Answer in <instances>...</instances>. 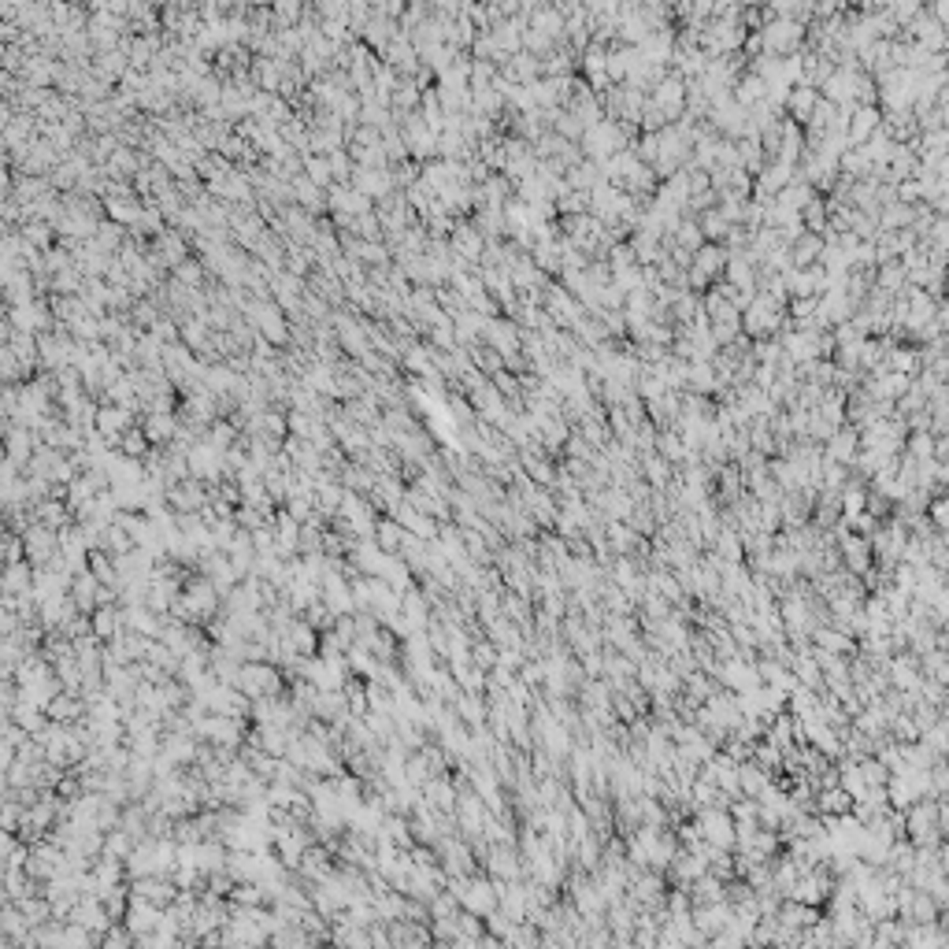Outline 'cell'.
<instances>
[{
  "label": "cell",
  "mask_w": 949,
  "mask_h": 949,
  "mask_svg": "<svg viewBox=\"0 0 949 949\" xmlns=\"http://www.w3.org/2000/svg\"><path fill=\"white\" fill-rule=\"evenodd\" d=\"M790 320V301L787 297H771V293H756L753 304L742 312V334L753 342L764 337H779Z\"/></svg>",
  "instance_id": "1"
},
{
  "label": "cell",
  "mask_w": 949,
  "mask_h": 949,
  "mask_svg": "<svg viewBox=\"0 0 949 949\" xmlns=\"http://www.w3.org/2000/svg\"><path fill=\"white\" fill-rule=\"evenodd\" d=\"M764 56H779V59H787V56H797L801 49H805V41H809V27H801L794 23V19H779V15H768L764 12Z\"/></svg>",
  "instance_id": "2"
},
{
  "label": "cell",
  "mask_w": 949,
  "mask_h": 949,
  "mask_svg": "<svg viewBox=\"0 0 949 949\" xmlns=\"http://www.w3.org/2000/svg\"><path fill=\"white\" fill-rule=\"evenodd\" d=\"M249 701H271V698H282V671L267 660H252V664H241V675L234 683Z\"/></svg>",
  "instance_id": "3"
},
{
  "label": "cell",
  "mask_w": 949,
  "mask_h": 949,
  "mask_svg": "<svg viewBox=\"0 0 949 949\" xmlns=\"http://www.w3.org/2000/svg\"><path fill=\"white\" fill-rule=\"evenodd\" d=\"M245 320L260 330L275 349H289V315L279 308V301H257L252 297L245 308Z\"/></svg>",
  "instance_id": "4"
},
{
  "label": "cell",
  "mask_w": 949,
  "mask_h": 949,
  "mask_svg": "<svg viewBox=\"0 0 949 949\" xmlns=\"http://www.w3.org/2000/svg\"><path fill=\"white\" fill-rule=\"evenodd\" d=\"M542 308L550 312V320L557 323V330H575L582 320H586V308H582V301L579 297H572V293H567L560 282H550L545 286V293H542Z\"/></svg>",
  "instance_id": "5"
},
{
  "label": "cell",
  "mask_w": 949,
  "mask_h": 949,
  "mask_svg": "<svg viewBox=\"0 0 949 949\" xmlns=\"http://www.w3.org/2000/svg\"><path fill=\"white\" fill-rule=\"evenodd\" d=\"M397 126H400V134H405L408 156H412L415 163H431V160H438V134H434L431 126H427V119H423V115H419V112H412V115H400V119H397Z\"/></svg>",
  "instance_id": "6"
},
{
  "label": "cell",
  "mask_w": 949,
  "mask_h": 949,
  "mask_svg": "<svg viewBox=\"0 0 949 949\" xmlns=\"http://www.w3.org/2000/svg\"><path fill=\"white\" fill-rule=\"evenodd\" d=\"M686 93H690V82H686L683 75L668 71V75L657 82V86H652L649 100L668 115V123H679V119L686 115Z\"/></svg>",
  "instance_id": "7"
},
{
  "label": "cell",
  "mask_w": 949,
  "mask_h": 949,
  "mask_svg": "<svg viewBox=\"0 0 949 949\" xmlns=\"http://www.w3.org/2000/svg\"><path fill=\"white\" fill-rule=\"evenodd\" d=\"M194 734H197V742L204 738V742H212L219 749H238L245 742L241 720H230V716H201L194 724Z\"/></svg>",
  "instance_id": "8"
},
{
  "label": "cell",
  "mask_w": 949,
  "mask_h": 949,
  "mask_svg": "<svg viewBox=\"0 0 949 949\" xmlns=\"http://www.w3.org/2000/svg\"><path fill=\"white\" fill-rule=\"evenodd\" d=\"M208 504H212V486L201 478H182L178 486L167 490V509H171L175 516H186V512H204Z\"/></svg>",
  "instance_id": "9"
},
{
  "label": "cell",
  "mask_w": 949,
  "mask_h": 949,
  "mask_svg": "<svg viewBox=\"0 0 949 949\" xmlns=\"http://www.w3.org/2000/svg\"><path fill=\"white\" fill-rule=\"evenodd\" d=\"M145 257H153V260H160L167 271H175L178 264H186L189 257H194V241H189V238L182 234V230L167 226L160 238L149 241V252H145Z\"/></svg>",
  "instance_id": "10"
},
{
  "label": "cell",
  "mask_w": 949,
  "mask_h": 949,
  "mask_svg": "<svg viewBox=\"0 0 949 949\" xmlns=\"http://www.w3.org/2000/svg\"><path fill=\"white\" fill-rule=\"evenodd\" d=\"M4 320H12L15 330H30V334H49V330H56V315H52L49 297H37V301L19 304V308H4Z\"/></svg>",
  "instance_id": "11"
},
{
  "label": "cell",
  "mask_w": 949,
  "mask_h": 949,
  "mask_svg": "<svg viewBox=\"0 0 949 949\" xmlns=\"http://www.w3.org/2000/svg\"><path fill=\"white\" fill-rule=\"evenodd\" d=\"M189 475L208 482V486H219V482L226 478V456L216 446L201 441V446L189 449Z\"/></svg>",
  "instance_id": "12"
},
{
  "label": "cell",
  "mask_w": 949,
  "mask_h": 949,
  "mask_svg": "<svg viewBox=\"0 0 949 949\" xmlns=\"http://www.w3.org/2000/svg\"><path fill=\"white\" fill-rule=\"evenodd\" d=\"M879 130H882V112H879V104H857V108L850 112V123H846V141H850V149H860V145H868Z\"/></svg>",
  "instance_id": "13"
},
{
  "label": "cell",
  "mask_w": 949,
  "mask_h": 949,
  "mask_svg": "<svg viewBox=\"0 0 949 949\" xmlns=\"http://www.w3.org/2000/svg\"><path fill=\"white\" fill-rule=\"evenodd\" d=\"M138 423H141L145 438L153 441V449L175 446L178 434H182V419H178V412H145V415L138 419Z\"/></svg>",
  "instance_id": "14"
},
{
  "label": "cell",
  "mask_w": 949,
  "mask_h": 949,
  "mask_svg": "<svg viewBox=\"0 0 949 949\" xmlns=\"http://www.w3.org/2000/svg\"><path fill=\"white\" fill-rule=\"evenodd\" d=\"M130 427H138V415L134 412H126L119 405H100V412H97V434L108 441V449H119L123 446V434L130 431Z\"/></svg>",
  "instance_id": "15"
},
{
  "label": "cell",
  "mask_w": 949,
  "mask_h": 949,
  "mask_svg": "<svg viewBox=\"0 0 949 949\" xmlns=\"http://www.w3.org/2000/svg\"><path fill=\"white\" fill-rule=\"evenodd\" d=\"M327 204H330V216H352V219H360V216H368V212H375V201H368L360 189H352V186H345V182H334L330 189H327Z\"/></svg>",
  "instance_id": "16"
},
{
  "label": "cell",
  "mask_w": 949,
  "mask_h": 949,
  "mask_svg": "<svg viewBox=\"0 0 949 949\" xmlns=\"http://www.w3.org/2000/svg\"><path fill=\"white\" fill-rule=\"evenodd\" d=\"M23 545H27V560L34 567H49L59 557V534L49 531V526H41V523H34L23 534Z\"/></svg>",
  "instance_id": "17"
},
{
  "label": "cell",
  "mask_w": 949,
  "mask_h": 949,
  "mask_svg": "<svg viewBox=\"0 0 949 949\" xmlns=\"http://www.w3.org/2000/svg\"><path fill=\"white\" fill-rule=\"evenodd\" d=\"M37 449H41L37 431L19 427V423H4V456L8 460H15L19 468H30V460H34Z\"/></svg>",
  "instance_id": "18"
},
{
  "label": "cell",
  "mask_w": 949,
  "mask_h": 949,
  "mask_svg": "<svg viewBox=\"0 0 949 949\" xmlns=\"http://www.w3.org/2000/svg\"><path fill=\"white\" fill-rule=\"evenodd\" d=\"M482 342H486L490 349H497L501 356H516V352H523V327L516 320H504L501 315V320H490Z\"/></svg>",
  "instance_id": "19"
},
{
  "label": "cell",
  "mask_w": 949,
  "mask_h": 949,
  "mask_svg": "<svg viewBox=\"0 0 949 949\" xmlns=\"http://www.w3.org/2000/svg\"><path fill=\"white\" fill-rule=\"evenodd\" d=\"M824 456L831 463H842V468H853L857 456H860V431L850 427V423L842 427V431H834V438L824 446Z\"/></svg>",
  "instance_id": "20"
},
{
  "label": "cell",
  "mask_w": 949,
  "mask_h": 949,
  "mask_svg": "<svg viewBox=\"0 0 949 949\" xmlns=\"http://www.w3.org/2000/svg\"><path fill=\"white\" fill-rule=\"evenodd\" d=\"M731 264V249L727 245H716V241H705L698 252H693V271H701L708 282L720 279L724 282V271Z\"/></svg>",
  "instance_id": "21"
},
{
  "label": "cell",
  "mask_w": 949,
  "mask_h": 949,
  "mask_svg": "<svg viewBox=\"0 0 949 949\" xmlns=\"http://www.w3.org/2000/svg\"><path fill=\"white\" fill-rule=\"evenodd\" d=\"M293 201H297V208H304L308 216H315V219H323V216H330V204H327V189L323 186H315L308 175H301V178H293Z\"/></svg>",
  "instance_id": "22"
},
{
  "label": "cell",
  "mask_w": 949,
  "mask_h": 949,
  "mask_svg": "<svg viewBox=\"0 0 949 949\" xmlns=\"http://www.w3.org/2000/svg\"><path fill=\"white\" fill-rule=\"evenodd\" d=\"M352 189H360V194L368 197V201H386L390 194H397V186H393V175L390 171H368V167H356V175H352V182H349Z\"/></svg>",
  "instance_id": "23"
},
{
  "label": "cell",
  "mask_w": 949,
  "mask_h": 949,
  "mask_svg": "<svg viewBox=\"0 0 949 949\" xmlns=\"http://www.w3.org/2000/svg\"><path fill=\"white\" fill-rule=\"evenodd\" d=\"M819 100H824V93H819V90H812V86H794L790 97H787L783 115L794 119V123H801V126H809L812 115H816V108H819Z\"/></svg>",
  "instance_id": "24"
},
{
  "label": "cell",
  "mask_w": 949,
  "mask_h": 949,
  "mask_svg": "<svg viewBox=\"0 0 949 949\" xmlns=\"http://www.w3.org/2000/svg\"><path fill=\"white\" fill-rule=\"evenodd\" d=\"M100 579L93 575V572H82V575H75V582H71V601H75V608L82 616H93L97 608H100Z\"/></svg>",
  "instance_id": "25"
},
{
  "label": "cell",
  "mask_w": 949,
  "mask_h": 949,
  "mask_svg": "<svg viewBox=\"0 0 949 949\" xmlns=\"http://www.w3.org/2000/svg\"><path fill=\"white\" fill-rule=\"evenodd\" d=\"M419 794H423V801H427V805H431L434 812H456L460 790L453 787V779H449V775H434Z\"/></svg>",
  "instance_id": "26"
},
{
  "label": "cell",
  "mask_w": 949,
  "mask_h": 949,
  "mask_svg": "<svg viewBox=\"0 0 949 949\" xmlns=\"http://www.w3.org/2000/svg\"><path fill=\"white\" fill-rule=\"evenodd\" d=\"M249 78H252V86H257L260 93H279L282 90V63L271 59V56H252Z\"/></svg>",
  "instance_id": "27"
},
{
  "label": "cell",
  "mask_w": 949,
  "mask_h": 949,
  "mask_svg": "<svg viewBox=\"0 0 949 949\" xmlns=\"http://www.w3.org/2000/svg\"><path fill=\"white\" fill-rule=\"evenodd\" d=\"M34 519L41 523V526H49V531H67V526H75V512H71V504L67 501H56V497H49V501H41L37 509H34Z\"/></svg>",
  "instance_id": "28"
},
{
  "label": "cell",
  "mask_w": 949,
  "mask_h": 949,
  "mask_svg": "<svg viewBox=\"0 0 949 949\" xmlns=\"http://www.w3.org/2000/svg\"><path fill=\"white\" fill-rule=\"evenodd\" d=\"M501 75L509 78L512 86H534V82L542 78V59L531 56V52H519V56H512L509 63H504Z\"/></svg>",
  "instance_id": "29"
},
{
  "label": "cell",
  "mask_w": 949,
  "mask_h": 949,
  "mask_svg": "<svg viewBox=\"0 0 949 949\" xmlns=\"http://www.w3.org/2000/svg\"><path fill=\"white\" fill-rule=\"evenodd\" d=\"M126 71H130V56H126V45L93 59V75H97L100 82H108V86H119V82L126 78Z\"/></svg>",
  "instance_id": "30"
},
{
  "label": "cell",
  "mask_w": 949,
  "mask_h": 949,
  "mask_svg": "<svg viewBox=\"0 0 949 949\" xmlns=\"http://www.w3.org/2000/svg\"><path fill=\"white\" fill-rule=\"evenodd\" d=\"M397 34H400V23H393V19H383V15H375V12H371V23L364 27V37H360V41H364V45H368L371 52L383 56Z\"/></svg>",
  "instance_id": "31"
},
{
  "label": "cell",
  "mask_w": 949,
  "mask_h": 949,
  "mask_svg": "<svg viewBox=\"0 0 949 949\" xmlns=\"http://www.w3.org/2000/svg\"><path fill=\"white\" fill-rule=\"evenodd\" d=\"M635 63H638V49H630V45H616L608 49V82L613 86H623V82L630 78V71H635Z\"/></svg>",
  "instance_id": "32"
},
{
  "label": "cell",
  "mask_w": 949,
  "mask_h": 949,
  "mask_svg": "<svg viewBox=\"0 0 949 949\" xmlns=\"http://www.w3.org/2000/svg\"><path fill=\"white\" fill-rule=\"evenodd\" d=\"M471 223L478 226V234L486 241H504L509 238V219H504V208H482V212L471 216Z\"/></svg>",
  "instance_id": "33"
},
{
  "label": "cell",
  "mask_w": 949,
  "mask_h": 949,
  "mask_svg": "<svg viewBox=\"0 0 949 949\" xmlns=\"http://www.w3.org/2000/svg\"><path fill=\"white\" fill-rule=\"evenodd\" d=\"M734 100L742 104L746 112H749V108H756V104H764V100H768V82H764L761 75L746 71L742 78H738V86H734Z\"/></svg>",
  "instance_id": "34"
},
{
  "label": "cell",
  "mask_w": 949,
  "mask_h": 949,
  "mask_svg": "<svg viewBox=\"0 0 949 949\" xmlns=\"http://www.w3.org/2000/svg\"><path fill=\"white\" fill-rule=\"evenodd\" d=\"M212 337H216V330L208 327V320H197V315H186L182 320V345H189L197 356L212 349Z\"/></svg>",
  "instance_id": "35"
},
{
  "label": "cell",
  "mask_w": 949,
  "mask_h": 949,
  "mask_svg": "<svg viewBox=\"0 0 949 949\" xmlns=\"http://www.w3.org/2000/svg\"><path fill=\"white\" fill-rule=\"evenodd\" d=\"M664 245H679V249H686V252H698V249L705 245V234H701L698 216H683V223L664 238Z\"/></svg>",
  "instance_id": "36"
},
{
  "label": "cell",
  "mask_w": 949,
  "mask_h": 949,
  "mask_svg": "<svg viewBox=\"0 0 949 949\" xmlns=\"http://www.w3.org/2000/svg\"><path fill=\"white\" fill-rule=\"evenodd\" d=\"M875 286L887 289L890 297H901L905 289H909V275H905V264L901 260H887L875 267Z\"/></svg>",
  "instance_id": "37"
},
{
  "label": "cell",
  "mask_w": 949,
  "mask_h": 949,
  "mask_svg": "<svg viewBox=\"0 0 949 949\" xmlns=\"http://www.w3.org/2000/svg\"><path fill=\"white\" fill-rule=\"evenodd\" d=\"M564 178H567V186H572V189H579V194H594L597 186H605V171H601V163H594V160H582Z\"/></svg>",
  "instance_id": "38"
},
{
  "label": "cell",
  "mask_w": 949,
  "mask_h": 949,
  "mask_svg": "<svg viewBox=\"0 0 949 949\" xmlns=\"http://www.w3.org/2000/svg\"><path fill=\"white\" fill-rule=\"evenodd\" d=\"M827 241L819 234H801L794 245H790V257H794V267H816L819 257H824Z\"/></svg>",
  "instance_id": "39"
},
{
  "label": "cell",
  "mask_w": 949,
  "mask_h": 949,
  "mask_svg": "<svg viewBox=\"0 0 949 949\" xmlns=\"http://www.w3.org/2000/svg\"><path fill=\"white\" fill-rule=\"evenodd\" d=\"M801 223H805L809 234L827 238V230H831V204H827V197H819V194H816V197L809 201L805 212H801Z\"/></svg>",
  "instance_id": "40"
},
{
  "label": "cell",
  "mask_w": 949,
  "mask_h": 949,
  "mask_svg": "<svg viewBox=\"0 0 949 949\" xmlns=\"http://www.w3.org/2000/svg\"><path fill=\"white\" fill-rule=\"evenodd\" d=\"M698 223H701V234H705V241H716V245H727V238H731V230H734V223L720 212V208H708V212H701L698 216Z\"/></svg>",
  "instance_id": "41"
},
{
  "label": "cell",
  "mask_w": 949,
  "mask_h": 949,
  "mask_svg": "<svg viewBox=\"0 0 949 949\" xmlns=\"http://www.w3.org/2000/svg\"><path fill=\"white\" fill-rule=\"evenodd\" d=\"M405 534H408L405 526L386 516V519H378V526H375V545L383 553H390V557H400V542H405Z\"/></svg>",
  "instance_id": "42"
},
{
  "label": "cell",
  "mask_w": 949,
  "mask_h": 949,
  "mask_svg": "<svg viewBox=\"0 0 949 949\" xmlns=\"http://www.w3.org/2000/svg\"><path fill=\"white\" fill-rule=\"evenodd\" d=\"M171 279H178L182 286H189V289H208V282H212V275H208V267H204V260L197 257H189L186 264H178L175 271H171Z\"/></svg>",
  "instance_id": "43"
},
{
  "label": "cell",
  "mask_w": 949,
  "mask_h": 949,
  "mask_svg": "<svg viewBox=\"0 0 949 949\" xmlns=\"http://www.w3.org/2000/svg\"><path fill=\"white\" fill-rule=\"evenodd\" d=\"M342 486L349 490V494H360V497H368L371 490H375V482H378V475L371 471V468H364V463H349V468L342 471Z\"/></svg>",
  "instance_id": "44"
},
{
  "label": "cell",
  "mask_w": 949,
  "mask_h": 949,
  "mask_svg": "<svg viewBox=\"0 0 949 949\" xmlns=\"http://www.w3.org/2000/svg\"><path fill=\"white\" fill-rule=\"evenodd\" d=\"M19 234H23V241H30V245H34V249H41V252L56 249V241H59L56 226H52V223H41V219H30V223H23V226H19Z\"/></svg>",
  "instance_id": "45"
},
{
  "label": "cell",
  "mask_w": 949,
  "mask_h": 949,
  "mask_svg": "<svg viewBox=\"0 0 949 949\" xmlns=\"http://www.w3.org/2000/svg\"><path fill=\"white\" fill-rule=\"evenodd\" d=\"M204 441H208V446H216L219 453H226V449H234L238 441H241V431L230 423V419H216V423L204 431Z\"/></svg>",
  "instance_id": "46"
},
{
  "label": "cell",
  "mask_w": 949,
  "mask_h": 949,
  "mask_svg": "<svg viewBox=\"0 0 949 949\" xmlns=\"http://www.w3.org/2000/svg\"><path fill=\"white\" fill-rule=\"evenodd\" d=\"M738 156H742V167H746L749 175H761L764 167H768V153H764L761 138H742V141H738Z\"/></svg>",
  "instance_id": "47"
},
{
  "label": "cell",
  "mask_w": 949,
  "mask_h": 949,
  "mask_svg": "<svg viewBox=\"0 0 949 949\" xmlns=\"http://www.w3.org/2000/svg\"><path fill=\"white\" fill-rule=\"evenodd\" d=\"M304 12H308V4H301V0H279V4H271V15H275V30L301 27Z\"/></svg>",
  "instance_id": "48"
},
{
  "label": "cell",
  "mask_w": 949,
  "mask_h": 949,
  "mask_svg": "<svg viewBox=\"0 0 949 949\" xmlns=\"http://www.w3.org/2000/svg\"><path fill=\"white\" fill-rule=\"evenodd\" d=\"M126 238H130V230L119 226V223H112V219H104V223L97 226V238H93V241H97L104 252H108V257H115V252L126 245Z\"/></svg>",
  "instance_id": "49"
},
{
  "label": "cell",
  "mask_w": 949,
  "mask_h": 949,
  "mask_svg": "<svg viewBox=\"0 0 949 949\" xmlns=\"http://www.w3.org/2000/svg\"><path fill=\"white\" fill-rule=\"evenodd\" d=\"M471 364H475V371H482L486 378H494V375L504 371V356H501L497 349H490L486 342H482L478 349H471Z\"/></svg>",
  "instance_id": "50"
},
{
  "label": "cell",
  "mask_w": 949,
  "mask_h": 949,
  "mask_svg": "<svg viewBox=\"0 0 949 949\" xmlns=\"http://www.w3.org/2000/svg\"><path fill=\"white\" fill-rule=\"evenodd\" d=\"M119 453H123V456H130V460H145V456L153 453V441L145 438L141 423H138V427H130V431L123 434V446H119Z\"/></svg>",
  "instance_id": "51"
},
{
  "label": "cell",
  "mask_w": 949,
  "mask_h": 949,
  "mask_svg": "<svg viewBox=\"0 0 949 949\" xmlns=\"http://www.w3.org/2000/svg\"><path fill=\"white\" fill-rule=\"evenodd\" d=\"M935 434L931 431H920V434H909V441H905V456H913V460H935Z\"/></svg>",
  "instance_id": "52"
},
{
  "label": "cell",
  "mask_w": 949,
  "mask_h": 949,
  "mask_svg": "<svg viewBox=\"0 0 949 949\" xmlns=\"http://www.w3.org/2000/svg\"><path fill=\"white\" fill-rule=\"evenodd\" d=\"M557 216H589V194L567 189V194L557 201Z\"/></svg>",
  "instance_id": "53"
},
{
  "label": "cell",
  "mask_w": 949,
  "mask_h": 949,
  "mask_svg": "<svg viewBox=\"0 0 949 949\" xmlns=\"http://www.w3.org/2000/svg\"><path fill=\"white\" fill-rule=\"evenodd\" d=\"M304 175H308L315 186H323V189L334 186V171H330V160H327V156H304Z\"/></svg>",
  "instance_id": "54"
},
{
  "label": "cell",
  "mask_w": 949,
  "mask_h": 949,
  "mask_svg": "<svg viewBox=\"0 0 949 949\" xmlns=\"http://www.w3.org/2000/svg\"><path fill=\"white\" fill-rule=\"evenodd\" d=\"M286 423H289V434H293V438L312 441L315 427H320V415H308V412H289V415H286Z\"/></svg>",
  "instance_id": "55"
},
{
  "label": "cell",
  "mask_w": 949,
  "mask_h": 949,
  "mask_svg": "<svg viewBox=\"0 0 949 949\" xmlns=\"http://www.w3.org/2000/svg\"><path fill=\"white\" fill-rule=\"evenodd\" d=\"M330 160V171H334V182H352V175H356V160H352V153L349 149H337L334 156H327Z\"/></svg>",
  "instance_id": "56"
},
{
  "label": "cell",
  "mask_w": 949,
  "mask_h": 949,
  "mask_svg": "<svg viewBox=\"0 0 949 949\" xmlns=\"http://www.w3.org/2000/svg\"><path fill=\"white\" fill-rule=\"evenodd\" d=\"M434 301L441 304V312H446V315H453V320H456L460 312H468V301H463L453 286H441V289H434Z\"/></svg>",
  "instance_id": "57"
},
{
  "label": "cell",
  "mask_w": 949,
  "mask_h": 949,
  "mask_svg": "<svg viewBox=\"0 0 949 949\" xmlns=\"http://www.w3.org/2000/svg\"><path fill=\"white\" fill-rule=\"evenodd\" d=\"M315 15H320L323 23H345L349 27V4H342V0H320Z\"/></svg>",
  "instance_id": "58"
},
{
  "label": "cell",
  "mask_w": 949,
  "mask_h": 949,
  "mask_svg": "<svg viewBox=\"0 0 949 949\" xmlns=\"http://www.w3.org/2000/svg\"><path fill=\"white\" fill-rule=\"evenodd\" d=\"M842 550H846V560L850 567H868V542H860L857 534H846V542H842Z\"/></svg>",
  "instance_id": "59"
},
{
  "label": "cell",
  "mask_w": 949,
  "mask_h": 949,
  "mask_svg": "<svg viewBox=\"0 0 949 949\" xmlns=\"http://www.w3.org/2000/svg\"><path fill=\"white\" fill-rule=\"evenodd\" d=\"M356 238H364V241H386V234H383V223H378V216L375 212H368V216H360L356 219V230H352Z\"/></svg>",
  "instance_id": "60"
},
{
  "label": "cell",
  "mask_w": 949,
  "mask_h": 949,
  "mask_svg": "<svg viewBox=\"0 0 949 949\" xmlns=\"http://www.w3.org/2000/svg\"><path fill=\"white\" fill-rule=\"evenodd\" d=\"M708 838H716V842H727V838H731V834H727V819H724V816L708 819Z\"/></svg>",
  "instance_id": "61"
}]
</instances>
